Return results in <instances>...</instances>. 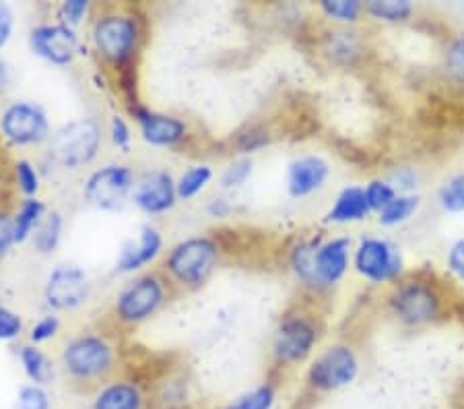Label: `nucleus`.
I'll list each match as a JSON object with an SVG mask.
<instances>
[{
  "instance_id": "9b49d317",
  "label": "nucleus",
  "mask_w": 464,
  "mask_h": 409,
  "mask_svg": "<svg viewBox=\"0 0 464 409\" xmlns=\"http://www.w3.org/2000/svg\"><path fill=\"white\" fill-rule=\"evenodd\" d=\"M355 269L372 284H384L402 273V257L388 240L365 238L355 250Z\"/></svg>"
},
{
  "instance_id": "9d476101",
  "label": "nucleus",
  "mask_w": 464,
  "mask_h": 409,
  "mask_svg": "<svg viewBox=\"0 0 464 409\" xmlns=\"http://www.w3.org/2000/svg\"><path fill=\"white\" fill-rule=\"evenodd\" d=\"M29 48L35 56L54 66H69L79 54L77 29L64 24H42L29 32Z\"/></svg>"
},
{
  "instance_id": "0eeeda50",
  "label": "nucleus",
  "mask_w": 464,
  "mask_h": 409,
  "mask_svg": "<svg viewBox=\"0 0 464 409\" xmlns=\"http://www.w3.org/2000/svg\"><path fill=\"white\" fill-rule=\"evenodd\" d=\"M0 132L17 147L40 145L50 141V121L46 110L34 102H11L0 114Z\"/></svg>"
},
{
  "instance_id": "412c9836",
  "label": "nucleus",
  "mask_w": 464,
  "mask_h": 409,
  "mask_svg": "<svg viewBox=\"0 0 464 409\" xmlns=\"http://www.w3.org/2000/svg\"><path fill=\"white\" fill-rule=\"evenodd\" d=\"M19 362L21 366H24L25 376L29 378V383L32 385H40V386H46L52 383V378H54V364L48 358L46 354L42 352L40 346H34V344H25L19 347Z\"/></svg>"
},
{
  "instance_id": "ddd939ff",
  "label": "nucleus",
  "mask_w": 464,
  "mask_h": 409,
  "mask_svg": "<svg viewBox=\"0 0 464 409\" xmlns=\"http://www.w3.org/2000/svg\"><path fill=\"white\" fill-rule=\"evenodd\" d=\"M396 316L407 325H423L440 315V296L425 281H407L392 296Z\"/></svg>"
},
{
  "instance_id": "de8ad7c7",
  "label": "nucleus",
  "mask_w": 464,
  "mask_h": 409,
  "mask_svg": "<svg viewBox=\"0 0 464 409\" xmlns=\"http://www.w3.org/2000/svg\"><path fill=\"white\" fill-rule=\"evenodd\" d=\"M456 312H459V316H460V321L464 323V302L462 304H459V307H456Z\"/></svg>"
},
{
  "instance_id": "473e14b6",
  "label": "nucleus",
  "mask_w": 464,
  "mask_h": 409,
  "mask_svg": "<svg viewBox=\"0 0 464 409\" xmlns=\"http://www.w3.org/2000/svg\"><path fill=\"white\" fill-rule=\"evenodd\" d=\"M363 190H365V199H368L370 209L378 213L384 209V207L391 203L396 195H399V192L391 186V182H384V180H372Z\"/></svg>"
},
{
  "instance_id": "72a5a7b5",
  "label": "nucleus",
  "mask_w": 464,
  "mask_h": 409,
  "mask_svg": "<svg viewBox=\"0 0 464 409\" xmlns=\"http://www.w3.org/2000/svg\"><path fill=\"white\" fill-rule=\"evenodd\" d=\"M446 71L454 83L464 85V35L454 40L446 52Z\"/></svg>"
},
{
  "instance_id": "39448f33",
  "label": "nucleus",
  "mask_w": 464,
  "mask_h": 409,
  "mask_svg": "<svg viewBox=\"0 0 464 409\" xmlns=\"http://www.w3.org/2000/svg\"><path fill=\"white\" fill-rule=\"evenodd\" d=\"M102 143V124L92 116L77 118L50 137V155L60 168L81 170L97 158Z\"/></svg>"
},
{
  "instance_id": "e433bc0d",
  "label": "nucleus",
  "mask_w": 464,
  "mask_h": 409,
  "mask_svg": "<svg viewBox=\"0 0 464 409\" xmlns=\"http://www.w3.org/2000/svg\"><path fill=\"white\" fill-rule=\"evenodd\" d=\"M58 331H60V318L56 315L42 316L40 321H35V325L29 329V344L34 346L46 344V341L56 337Z\"/></svg>"
},
{
  "instance_id": "49530a36",
  "label": "nucleus",
  "mask_w": 464,
  "mask_h": 409,
  "mask_svg": "<svg viewBox=\"0 0 464 409\" xmlns=\"http://www.w3.org/2000/svg\"><path fill=\"white\" fill-rule=\"evenodd\" d=\"M207 211L211 213L213 218H226V215L229 213V205L223 199H213L211 203H208Z\"/></svg>"
},
{
  "instance_id": "c756f323",
  "label": "nucleus",
  "mask_w": 464,
  "mask_h": 409,
  "mask_svg": "<svg viewBox=\"0 0 464 409\" xmlns=\"http://www.w3.org/2000/svg\"><path fill=\"white\" fill-rule=\"evenodd\" d=\"M440 205L448 213L464 211V174L450 178V180L441 186Z\"/></svg>"
},
{
  "instance_id": "dca6fc26",
  "label": "nucleus",
  "mask_w": 464,
  "mask_h": 409,
  "mask_svg": "<svg viewBox=\"0 0 464 409\" xmlns=\"http://www.w3.org/2000/svg\"><path fill=\"white\" fill-rule=\"evenodd\" d=\"M349 238L318 242L314 252V286L328 287L339 284L349 269Z\"/></svg>"
},
{
  "instance_id": "a18cd8bd",
  "label": "nucleus",
  "mask_w": 464,
  "mask_h": 409,
  "mask_svg": "<svg viewBox=\"0 0 464 409\" xmlns=\"http://www.w3.org/2000/svg\"><path fill=\"white\" fill-rule=\"evenodd\" d=\"M11 83H13V73H11V66H9V63L5 61V58H0V95L9 92Z\"/></svg>"
},
{
  "instance_id": "79ce46f5",
  "label": "nucleus",
  "mask_w": 464,
  "mask_h": 409,
  "mask_svg": "<svg viewBox=\"0 0 464 409\" xmlns=\"http://www.w3.org/2000/svg\"><path fill=\"white\" fill-rule=\"evenodd\" d=\"M14 32V15L9 5L0 3V50L11 42Z\"/></svg>"
},
{
  "instance_id": "ea45409f",
  "label": "nucleus",
  "mask_w": 464,
  "mask_h": 409,
  "mask_svg": "<svg viewBox=\"0 0 464 409\" xmlns=\"http://www.w3.org/2000/svg\"><path fill=\"white\" fill-rule=\"evenodd\" d=\"M13 247H17V244H14V232H13V215L6 211H0V260L9 255Z\"/></svg>"
},
{
  "instance_id": "f3484780",
  "label": "nucleus",
  "mask_w": 464,
  "mask_h": 409,
  "mask_svg": "<svg viewBox=\"0 0 464 409\" xmlns=\"http://www.w3.org/2000/svg\"><path fill=\"white\" fill-rule=\"evenodd\" d=\"M163 252V236L155 226H143L137 240L126 242L116 260L118 273H137L153 265Z\"/></svg>"
},
{
  "instance_id": "6ab92c4d",
  "label": "nucleus",
  "mask_w": 464,
  "mask_h": 409,
  "mask_svg": "<svg viewBox=\"0 0 464 409\" xmlns=\"http://www.w3.org/2000/svg\"><path fill=\"white\" fill-rule=\"evenodd\" d=\"M145 395L132 381H110L97 391L93 409H143Z\"/></svg>"
},
{
  "instance_id": "58836bf2",
  "label": "nucleus",
  "mask_w": 464,
  "mask_h": 409,
  "mask_svg": "<svg viewBox=\"0 0 464 409\" xmlns=\"http://www.w3.org/2000/svg\"><path fill=\"white\" fill-rule=\"evenodd\" d=\"M110 139L114 147H118L120 151L126 153L130 149L132 143V129L129 121H126L124 116H118L114 114L110 121Z\"/></svg>"
},
{
  "instance_id": "423d86ee",
  "label": "nucleus",
  "mask_w": 464,
  "mask_h": 409,
  "mask_svg": "<svg viewBox=\"0 0 464 409\" xmlns=\"http://www.w3.org/2000/svg\"><path fill=\"white\" fill-rule=\"evenodd\" d=\"M137 178L129 166L110 163L89 174L83 195L93 207L102 211H118L132 197Z\"/></svg>"
},
{
  "instance_id": "6e6552de",
  "label": "nucleus",
  "mask_w": 464,
  "mask_h": 409,
  "mask_svg": "<svg viewBox=\"0 0 464 409\" xmlns=\"http://www.w3.org/2000/svg\"><path fill=\"white\" fill-rule=\"evenodd\" d=\"M359 375V360L349 346H333L312 362L308 370L310 389L333 393L351 385Z\"/></svg>"
},
{
  "instance_id": "f8f14e48",
  "label": "nucleus",
  "mask_w": 464,
  "mask_h": 409,
  "mask_svg": "<svg viewBox=\"0 0 464 409\" xmlns=\"http://www.w3.org/2000/svg\"><path fill=\"white\" fill-rule=\"evenodd\" d=\"M318 341V329L308 316H289L281 323L273 341V355L279 364H297L308 358Z\"/></svg>"
},
{
  "instance_id": "7ed1b4c3",
  "label": "nucleus",
  "mask_w": 464,
  "mask_h": 409,
  "mask_svg": "<svg viewBox=\"0 0 464 409\" xmlns=\"http://www.w3.org/2000/svg\"><path fill=\"white\" fill-rule=\"evenodd\" d=\"M221 258L219 242L211 236H192L171 247L163 260L169 284L186 289L205 286Z\"/></svg>"
},
{
  "instance_id": "c03bdc74",
  "label": "nucleus",
  "mask_w": 464,
  "mask_h": 409,
  "mask_svg": "<svg viewBox=\"0 0 464 409\" xmlns=\"http://www.w3.org/2000/svg\"><path fill=\"white\" fill-rule=\"evenodd\" d=\"M448 267H450L454 275H459V278L464 281V238L450 248V255H448Z\"/></svg>"
},
{
  "instance_id": "f704fd0d",
  "label": "nucleus",
  "mask_w": 464,
  "mask_h": 409,
  "mask_svg": "<svg viewBox=\"0 0 464 409\" xmlns=\"http://www.w3.org/2000/svg\"><path fill=\"white\" fill-rule=\"evenodd\" d=\"M25 323L17 312L0 304V341H14L24 335Z\"/></svg>"
},
{
  "instance_id": "a878e982",
  "label": "nucleus",
  "mask_w": 464,
  "mask_h": 409,
  "mask_svg": "<svg viewBox=\"0 0 464 409\" xmlns=\"http://www.w3.org/2000/svg\"><path fill=\"white\" fill-rule=\"evenodd\" d=\"M276 401V391L271 383H262L256 389H252L244 395H239L236 401L226 409H273Z\"/></svg>"
},
{
  "instance_id": "4468645a",
  "label": "nucleus",
  "mask_w": 464,
  "mask_h": 409,
  "mask_svg": "<svg viewBox=\"0 0 464 409\" xmlns=\"http://www.w3.org/2000/svg\"><path fill=\"white\" fill-rule=\"evenodd\" d=\"M130 200L147 215H163L178 203V189L174 176L166 170H153L137 180Z\"/></svg>"
},
{
  "instance_id": "a211bd4d",
  "label": "nucleus",
  "mask_w": 464,
  "mask_h": 409,
  "mask_svg": "<svg viewBox=\"0 0 464 409\" xmlns=\"http://www.w3.org/2000/svg\"><path fill=\"white\" fill-rule=\"evenodd\" d=\"M328 174H331L328 163L322 158H316V155H305V158L295 160L287 172L289 195L294 199L314 195L324 186Z\"/></svg>"
},
{
  "instance_id": "4be33fe9",
  "label": "nucleus",
  "mask_w": 464,
  "mask_h": 409,
  "mask_svg": "<svg viewBox=\"0 0 464 409\" xmlns=\"http://www.w3.org/2000/svg\"><path fill=\"white\" fill-rule=\"evenodd\" d=\"M48 213L46 205L42 203L40 199H24L17 211L13 215V232H14V244H24L40 226L44 215Z\"/></svg>"
},
{
  "instance_id": "f03ea898",
  "label": "nucleus",
  "mask_w": 464,
  "mask_h": 409,
  "mask_svg": "<svg viewBox=\"0 0 464 409\" xmlns=\"http://www.w3.org/2000/svg\"><path fill=\"white\" fill-rule=\"evenodd\" d=\"M116 347L103 333H81L66 341L60 366L72 383L95 385L108 381L116 370Z\"/></svg>"
},
{
  "instance_id": "5701e85b",
  "label": "nucleus",
  "mask_w": 464,
  "mask_h": 409,
  "mask_svg": "<svg viewBox=\"0 0 464 409\" xmlns=\"http://www.w3.org/2000/svg\"><path fill=\"white\" fill-rule=\"evenodd\" d=\"M63 229H64V219L58 211H48L44 215V219L32 236L34 248L40 255L48 257L52 252H56L60 247V240H63Z\"/></svg>"
},
{
  "instance_id": "bb28decb",
  "label": "nucleus",
  "mask_w": 464,
  "mask_h": 409,
  "mask_svg": "<svg viewBox=\"0 0 464 409\" xmlns=\"http://www.w3.org/2000/svg\"><path fill=\"white\" fill-rule=\"evenodd\" d=\"M13 174H14V184H17L21 195H24L25 199H35L37 192H40V186H42V176H40V170H37L35 163L29 160L14 161Z\"/></svg>"
},
{
  "instance_id": "2f4dec72",
  "label": "nucleus",
  "mask_w": 464,
  "mask_h": 409,
  "mask_svg": "<svg viewBox=\"0 0 464 409\" xmlns=\"http://www.w3.org/2000/svg\"><path fill=\"white\" fill-rule=\"evenodd\" d=\"M50 395L46 386L40 385H24L17 393V404L14 409H50Z\"/></svg>"
},
{
  "instance_id": "b1692460",
  "label": "nucleus",
  "mask_w": 464,
  "mask_h": 409,
  "mask_svg": "<svg viewBox=\"0 0 464 409\" xmlns=\"http://www.w3.org/2000/svg\"><path fill=\"white\" fill-rule=\"evenodd\" d=\"M213 168L207 166V163H197V166H190L186 172L176 180L178 189V199L179 200H190L198 197L203 192L208 182L213 180Z\"/></svg>"
},
{
  "instance_id": "c9c22d12",
  "label": "nucleus",
  "mask_w": 464,
  "mask_h": 409,
  "mask_svg": "<svg viewBox=\"0 0 464 409\" xmlns=\"http://www.w3.org/2000/svg\"><path fill=\"white\" fill-rule=\"evenodd\" d=\"M89 9H92V5H89L87 0H64L58 9L60 24L77 29L81 24H83Z\"/></svg>"
},
{
  "instance_id": "20e7f679",
  "label": "nucleus",
  "mask_w": 464,
  "mask_h": 409,
  "mask_svg": "<svg viewBox=\"0 0 464 409\" xmlns=\"http://www.w3.org/2000/svg\"><path fill=\"white\" fill-rule=\"evenodd\" d=\"M169 297V279L166 275L147 271L130 279L120 289L111 315L124 326L143 325L155 316Z\"/></svg>"
},
{
  "instance_id": "393cba45",
  "label": "nucleus",
  "mask_w": 464,
  "mask_h": 409,
  "mask_svg": "<svg viewBox=\"0 0 464 409\" xmlns=\"http://www.w3.org/2000/svg\"><path fill=\"white\" fill-rule=\"evenodd\" d=\"M419 209V199L411 195H396L384 209L380 211L382 226H399L411 219V215Z\"/></svg>"
},
{
  "instance_id": "cd10ccee",
  "label": "nucleus",
  "mask_w": 464,
  "mask_h": 409,
  "mask_svg": "<svg viewBox=\"0 0 464 409\" xmlns=\"http://www.w3.org/2000/svg\"><path fill=\"white\" fill-rule=\"evenodd\" d=\"M365 11H368L372 17L384 19V21H405L413 13V5L409 0H372V3L365 5Z\"/></svg>"
},
{
  "instance_id": "2eb2a0df",
  "label": "nucleus",
  "mask_w": 464,
  "mask_h": 409,
  "mask_svg": "<svg viewBox=\"0 0 464 409\" xmlns=\"http://www.w3.org/2000/svg\"><path fill=\"white\" fill-rule=\"evenodd\" d=\"M130 114L134 122L139 124L140 135L153 147H178L186 139V135H188L186 122L171 114H161V112L149 110L140 106V103L130 108Z\"/></svg>"
},
{
  "instance_id": "a19ab883",
  "label": "nucleus",
  "mask_w": 464,
  "mask_h": 409,
  "mask_svg": "<svg viewBox=\"0 0 464 409\" xmlns=\"http://www.w3.org/2000/svg\"><path fill=\"white\" fill-rule=\"evenodd\" d=\"M266 143H268V135L265 131L250 129L246 135H239L237 149H239V153H252V151H256V149L265 147Z\"/></svg>"
},
{
  "instance_id": "f257e3e1",
  "label": "nucleus",
  "mask_w": 464,
  "mask_h": 409,
  "mask_svg": "<svg viewBox=\"0 0 464 409\" xmlns=\"http://www.w3.org/2000/svg\"><path fill=\"white\" fill-rule=\"evenodd\" d=\"M143 37V21L132 11L110 9L93 19L92 44L97 56L118 71L134 64Z\"/></svg>"
},
{
  "instance_id": "c85d7f7f",
  "label": "nucleus",
  "mask_w": 464,
  "mask_h": 409,
  "mask_svg": "<svg viewBox=\"0 0 464 409\" xmlns=\"http://www.w3.org/2000/svg\"><path fill=\"white\" fill-rule=\"evenodd\" d=\"M316 247L318 242L310 240V242L297 244L294 252H291V265H294V271L297 273V278L308 286H314V252H316Z\"/></svg>"
},
{
  "instance_id": "4c0bfd02",
  "label": "nucleus",
  "mask_w": 464,
  "mask_h": 409,
  "mask_svg": "<svg viewBox=\"0 0 464 409\" xmlns=\"http://www.w3.org/2000/svg\"><path fill=\"white\" fill-rule=\"evenodd\" d=\"M250 174H252V160L248 158L236 160L234 163H229L226 172L221 176L223 189H237V186H242L246 180H248Z\"/></svg>"
},
{
  "instance_id": "37998d69",
  "label": "nucleus",
  "mask_w": 464,
  "mask_h": 409,
  "mask_svg": "<svg viewBox=\"0 0 464 409\" xmlns=\"http://www.w3.org/2000/svg\"><path fill=\"white\" fill-rule=\"evenodd\" d=\"M392 189L399 192V190H411L417 186V176L411 168H399L396 172L392 174V180H391Z\"/></svg>"
},
{
  "instance_id": "aec40b11",
  "label": "nucleus",
  "mask_w": 464,
  "mask_h": 409,
  "mask_svg": "<svg viewBox=\"0 0 464 409\" xmlns=\"http://www.w3.org/2000/svg\"><path fill=\"white\" fill-rule=\"evenodd\" d=\"M372 213L368 199H365V190L362 186H347L345 190H341V195L336 197L331 211L326 213L328 223H353L362 221Z\"/></svg>"
},
{
  "instance_id": "7c9ffc66",
  "label": "nucleus",
  "mask_w": 464,
  "mask_h": 409,
  "mask_svg": "<svg viewBox=\"0 0 464 409\" xmlns=\"http://www.w3.org/2000/svg\"><path fill=\"white\" fill-rule=\"evenodd\" d=\"M320 9L324 11L326 17L345 21V24H353L365 6L362 3H357V0H324V3L320 5Z\"/></svg>"
},
{
  "instance_id": "1a4fd4ad",
  "label": "nucleus",
  "mask_w": 464,
  "mask_h": 409,
  "mask_svg": "<svg viewBox=\"0 0 464 409\" xmlns=\"http://www.w3.org/2000/svg\"><path fill=\"white\" fill-rule=\"evenodd\" d=\"M92 296V284L79 265H56L44 286V300L56 312H71L83 307Z\"/></svg>"
}]
</instances>
